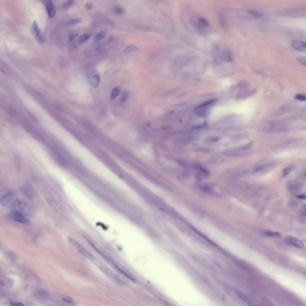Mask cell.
<instances>
[{
	"label": "cell",
	"mask_w": 306,
	"mask_h": 306,
	"mask_svg": "<svg viewBox=\"0 0 306 306\" xmlns=\"http://www.w3.org/2000/svg\"><path fill=\"white\" fill-rule=\"evenodd\" d=\"M10 206L12 212L21 214L25 216L29 215L31 212L29 205L22 200H14L12 201Z\"/></svg>",
	"instance_id": "1"
},
{
	"label": "cell",
	"mask_w": 306,
	"mask_h": 306,
	"mask_svg": "<svg viewBox=\"0 0 306 306\" xmlns=\"http://www.w3.org/2000/svg\"><path fill=\"white\" fill-rule=\"evenodd\" d=\"M193 25L198 32L200 33H203L206 31L208 27L209 26L208 21L204 17H196L193 20Z\"/></svg>",
	"instance_id": "2"
},
{
	"label": "cell",
	"mask_w": 306,
	"mask_h": 306,
	"mask_svg": "<svg viewBox=\"0 0 306 306\" xmlns=\"http://www.w3.org/2000/svg\"><path fill=\"white\" fill-rule=\"evenodd\" d=\"M86 75L90 84L93 87H98L101 79L99 72L95 69H89L86 72Z\"/></svg>",
	"instance_id": "3"
},
{
	"label": "cell",
	"mask_w": 306,
	"mask_h": 306,
	"mask_svg": "<svg viewBox=\"0 0 306 306\" xmlns=\"http://www.w3.org/2000/svg\"><path fill=\"white\" fill-rule=\"evenodd\" d=\"M13 198L14 195L10 191H3L0 192V203L3 206L11 205Z\"/></svg>",
	"instance_id": "4"
},
{
	"label": "cell",
	"mask_w": 306,
	"mask_h": 306,
	"mask_svg": "<svg viewBox=\"0 0 306 306\" xmlns=\"http://www.w3.org/2000/svg\"><path fill=\"white\" fill-rule=\"evenodd\" d=\"M70 241L75 247V248L78 251V252H80V254H81L83 256H84L85 258H86L87 259H90V260H92L93 259V255L84 247H83L82 245H80L79 243H78L76 241H75L73 239H71Z\"/></svg>",
	"instance_id": "5"
},
{
	"label": "cell",
	"mask_w": 306,
	"mask_h": 306,
	"mask_svg": "<svg viewBox=\"0 0 306 306\" xmlns=\"http://www.w3.org/2000/svg\"><path fill=\"white\" fill-rule=\"evenodd\" d=\"M32 29L34 33V35L38 40L41 43H44L46 41V37L43 32L41 31L38 23L36 21H34L32 23Z\"/></svg>",
	"instance_id": "6"
},
{
	"label": "cell",
	"mask_w": 306,
	"mask_h": 306,
	"mask_svg": "<svg viewBox=\"0 0 306 306\" xmlns=\"http://www.w3.org/2000/svg\"><path fill=\"white\" fill-rule=\"evenodd\" d=\"M285 242L288 245H291L300 249H303L304 247V244L302 241L294 237L288 236L285 239Z\"/></svg>",
	"instance_id": "7"
},
{
	"label": "cell",
	"mask_w": 306,
	"mask_h": 306,
	"mask_svg": "<svg viewBox=\"0 0 306 306\" xmlns=\"http://www.w3.org/2000/svg\"><path fill=\"white\" fill-rule=\"evenodd\" d=\"M46 11L49 18H53L56 15V8L52 0H43Z\"/></svg>",
	"instance_id": "8"
},
{
	"label": "cell",
	"mask_w": 306,
	"mask_h": 306,
	"mask_svg": "<svg viewBox=\"0 0 306 306\" xmlns=\"http://www.w3.org/2000/svg\"><path fill=\"white\" fill-rule=\"evenodd\" d=\"M11 218L13 220L21 224H27L28 223V220L26 218V216L16 212H12L11 215Z\"/></svg>",
	"instance_id": "9"
},
{
	"label": "cell",
	"mask_w": 306,
	"mask_h": 306,
	"mask_svg": "<svg viewBox=\"0 0 306 306\" xmlns=\"http://www.w3.org/2000/svg\"><path fill=\"white\" fill-rule=\"evenodd\" d=\"M292 47L295 49L300 52H306V42L303 41H294L292 43Z\"/></svg>",
	"instance_id": "10"
},
{
	"label": "cell",
	"mask_w": 306,
	"mask_h": 306,
	"mask_svg": "<svg viewBox=\"0 0 306 306\" xmlns=\"http://www.w3.org/2000/svg\"><path fill=\"white\" fill-rule=\"evenodd\" d=\"M22 192L28 199H31L33 197L34 191L32 187L29 185H24L22 188Z\"/></svg>",
	"instance_id": "11"
},
{
	"label": "cell",
	"mask_w": 306,
	"mask_h": 306,
	"mask_svg": "<svg viewBox=\"0 0 306 306\" xmlns=\"http://www.w3.org/2000/svg\"><path fill=\"white\" fill-rule=\"evenodd\" d=\"M220 58L223 61L230 62L233 60V57L231 52L229 50H223L220 54Z\"/></svg>",
	"instance_id": "12"
},
{
	"label": "cell",
	"mask_w": 306,
	"mask_h": 306,
	"mask_svg": "<svg viewBox=\"0 0 306 306\" xmlns=\"http://www.w3.org/2000/svg\"><path fill=\"white\" fill-rule=\"evenodd\" d=\"M255 91L253 90H245V91L241 92L238 94V95L236 96V99H242L246 98L253 95L255 93Z\"/></svg>",
	"instance_id": "13"
},
{
	"label": "cell",
	"mask_w": 306,
	"mask_h": 306,
	"mask_svg": "<svg viewBox=\"0 0 306 306\" xmlns=\"http://www.w3.org/2000/svg\"><path fill=\"white\" fill-rule=\"evenodd\" d=\"M235 293L236 294V295L238 296V297L239 298H241L244 302H245L246 304H248V305H251L252 303L250 302V301L249 300V298L245 295V294H244L241 291L237 289H235Z\"/></svg>",
	"instance_id": "14"
},
{
	"label": "cell",
	"mask_w": 306,
	"mask_h": 306,
	"mask_svg": "<svg viewBox=\"0 0 306 306\" xmlns=\"http://www.w3.org/2000/svg\"><path fill=\"white\" fill-rule=\"evenodd\" d=\"M106 36H107V32L101 31L95 35V36L94 37V40L96 41H99L104 40L106 37Z\"/></svg>",
	"instance_id": "15"
},
{
	"label": "cell",
	"mask_w": 306,
	"mask_h": 306,
	"mask_svg": "<svg viewBox=\"0 0 306 306\" xmlns=\"http://www.w3.org/2000/svg\"><path fill=\"white\" fill-rule=\"evenodd\" d=\"M74 4V0H67L62 5V8L64 10H69Z\"/></svg>",
	"instance_id": "16"
},
{
	"label": "cell",
	"mask_w": 306,
	"mask_h": 306,
	"mask_svg": "<svg viewBox=\"0 0 306 306\" xmlns=\"http://www.w3.org/2000/svg\"><path fill=\"white\" fill-rule=\"evenodd\" d=\"M92 35L90 33H86L84 34H83L79 38V41L80 43H85L86 42L87 40H89L90 39V38L91 37Z\"/></svg>",
	"instance_id": "17"
},
{
	"label": "cell",
	"mask_w": 306,
	"mask_h": 306,
	"mask_svg": "<svg viewBox=\"0 0 306 306\" xmlns=\"http://www.w3.org/2000/svg\"><path fill=\"white\" fill-rule=\"evenodd\" d=\"M248 13L250 14V15H251L256 18H261L263 16V14L261 13H260L259 11H256V10H251L248 11Z\"/></svg>",
	"instance_id": "18"
},
{
	"label": "cell",
	"mask_w": 306,
	"mask_h": 306,
	"mask_svg": "<svg viewBox=\"0 0 306 306\" xmlns=\"http://www.w3.org/2000/svg\"><path fill=\"white\" fill-rule=\"evenodd\" d=\"M267 169V165H262L256 166L253 169V171L256 173H258V172H261L266 170Z\"/></svg>",
	"instance_id": "19"
},
{
	"label": "cell",
	"mask_w": 306,
	"mask_h": 306,
	"mask_svg": "<svg viewBox=\"0 0 306 306\" xmlns=\"http://www.w3.org/2000/svg\"><path fill=\"white\" fill-rule=\"evenodd\" d=\"M113 11L115 14L117 15H123L124 13V10L120 6H116L113 8Z\"/></svg>",
	"instance_id": "20"
},
{
	"label": "cell",
	"mask_w": 306,
	"mask_h": 306,
	"mask_svg": "<svg viewBox=\"0 0 306 306\" xmlns=\"http://www.w3.org/2000/svg\"><path fill=\"white\" fill-rule=\"evenodd\" d=\"M120 93V90L119 89V88L118 87H115L111 92V98L113 99H114L116 98H117Z\"/></svg>",
	"instance_id": "21"
},
{
	"label": "cell",
	"mask_w": 306,
	"mask_h": 306,
	"mask_svg": "<svg viewBox=\"0 0 306 306\" xmlns=\"http://www.w3.org/2000/svg\"><path fill=\"white\" fill-rule=\"evenodd\" d=\"M265 235L267 236H270V237L277 238H280L282 236L280 233H277V232H265Z\"/></svg>",
	"instance_id": "22"
},
{
	"label": "cell",
	"mask_w": 306,
	"mask_h": 306,
	"mask_svg": "<svg viewBox=\"0 0 306 306\" xmlns=\"http://www.w3.org/2000/svg\"><path fill=\"white\" fill-rule=\"evenodd\" d=\"M81 22H82V19L81 18H75V19H72L70 20H69L68 24L69 25H77V24L81 23Z\"/></svg>",
	"instance_id": "23"
},
{
	"label": "cell",
	"mask_w": 306,
	"mask_h": 306,
	"mask_svg": "<svg viewBox=\"0 0 306 306\" xmlns=\"http://www.w3.org/2000/svg\"><path fill=\"white\" fill-rule=\"evenodd\" d=\"M137 47L134 46H129L127 47H126L124 50V52L125 53H130V52H135L137 50Z\"/></svg>",
	"instance_id": "24"
},
{
	"label": "cell",
	"mask_w": 306,
	"mask_h": 306,
	"mask_svg": "<svg viewBox=\"0 0 306 306\" xmlns=\"http://www.w3.org/2000/svg\"><path fill=\"white\" fill-rule=\"evenodd\" d=\"M253 142H249V143H247V144H246L245 145H243V146L239 148V150H241V151H246L247 150H249L253 146Z\"/></svg>",
	"instance_id": "25"
},
{
	"label": "cell",
	"mask_w": 306,
	"mask_h": 306,
	"mask_svg": "<svg viewBox=\"0 0 306 306\" xmlns=\"http://www.w3.org/2000/svg\"><path fill=\"white\" fill-rule=\"evenodd\" d=\"M293 169V166H288L287 168H286L284 170H283V174L284 176H286L287 175H288Z\"/></svg>",
	"instance_id": "26"
},
{
	"label": "cell",
	"mask_w": 306,
	"mask_h": 306,
	"mask_svg": "<svg viewBox=\"0 0 306 306\" xmlns=\"http://www.w3.org/2000/svg\"><path fill=\"white\" fill-rule=\"evenodd\" d=\"M295 99L300 101H304L306 100V96L304 94H298L295 96Z\"/></svg>",
	"instance_id": "27"
},
{
	"label": "cell",
	"mask_w": 306,
	"mask_h": 306,
	"mask_svg": "<svg viewBox=\"0 0 306 306\" xmlns=\"http://www.w3.org/2000/svg\"><path fill=\"white\" fill-rule=\"evenodd\" d=\"M127 98H128V94H127V93L126 92H124L123 93L122 97H121V101L122 102H125L127 100Z\"/></svg>",
	"instance_id": "28"
},
{
	"label": "cell",
	"mask_w": 306,
	"mask_h": 306,
	"mask_svg": "<svg viewBox=\"0 0 306 306\" xmlns=\"http://www.w3.org/2000/svg\"><path fill=\"white\" fill-rule=\"evenodd\" d=\"M93 3H92V2H90L86 3V5H85V8H86L87 10H90L92 9V8H93Z\"/></svg>",
	"instance_id": "29"
},
{
	"label": "cell",
	"mask_w": 306,
	"mask_h": 306,
	"mask_svg": "<svg viewBox=\"0 0 306 306\" xmlns=\"http://www.w3.org/2000/svg\"><path fill=\"white\" fill-rule=\"evenodd\" d=\"M37 293H38V295L40 296V297H45V296H46L47 295V292L44 291H38Z\"/></svg>",
	"instance_id": "30"
},
{
	"label": "cell",
	"mask_w": 306,
	"mask_h": 306,
	"mask_svg": "<svg viewBox=\"0 0 306 306\" xmlns=\"http://www.w3.org/2000/svg\"><path fill=\"white\" fill-rule=\"evenodd\" d=\"M63 300L65 302H66V303H69V304H74L73 301H72V300L70 298H69V297H64V298H63Z\"/></svg>",
	"instance_id": "31"
},
{
	"label": "cell",
	"mask_w": 306,
	"mask_h": 306,
	"mask_svg": "<svg viewBox=\"0 0 306 306\" xmlns=\"http://www.w3.org/2000/svg\"><path fill=\"white\" fill-rule=\"evenodd\" d=\"M238 86L241 88H246L249 86V84H248V83H247L246 82H243L242 83H239Z\"/></svg>",
	"instance_id": "32"
},
{
	"label": "cell",
	"mask_w": 306,
	"mask_h": 306,
	"mask_svg": "<svg viewBox=\"0 0 306 306\" xmlns=\"http://www.w3.org/2000/svg\"><path fill=\"white\" fill-rule=\"evenodd\" d=\"M74 39H75L74 35L72 33H70L69 35V41L72 43L74 41Z\"/></svg>",
	"instance_id": "33"
},
{
	"label": "cell",
	"mask_w": 306,
	"mask_h": 306,
	"mask_svg": "<svg viewBox=\"0 0 306 306\" xmlns=\"http://www.w3.org/2000/svg\"><path fill=\"white\" fill-rule=\"evenodd\" d=\"M298 61H299L300 63H301L302 65H306V59H305V58H300V59H298Z\"/></svg>",
	"instance_id": "34"
},
{
	"label": "cell",
	"mask_w": 306,
	"mask_h": 306,
	"mask_svg": "<svg viewBox=\"0 0 306 306\" xmlns=\"http://www.w3.org/2000/svg\"><path fill=\"white\" fill-rule=\"evenodd\" d=\"M11 306H24V304H21V303H11L10 304Z\"/></svg>",
	"instance_id": "35"
}]
</instances>
